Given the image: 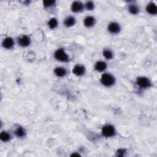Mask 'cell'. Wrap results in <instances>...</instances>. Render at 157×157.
I'll list each match as a JSON object with an SVG mask.
<instances>
[{"mask_svg":"<svg viewBox=\"0 0 157 157\" xmlns=\"http://www.w3.org/2000/svg\"><path fill=\"white\" fill-rule=\"evenodd\" d=\"M15 135L18 137H22L25 135V131L22 127H18L15 132Z\"/></svg>","mask_w":157,"mask_h":157,"instance_id":"obj_19","label":"cell"},{"mask_svg":"<svg viewBox=\"0 0 157 157\" xmlns=\"http://www.w3.org/2000/svg\"><path fill=\"white\" fill-rule=\"evenodd\" d=\"M85 7L88 11H92V10H93L95 8V4L93 1H88L85 3Z\"/></svg>","mask_w":157,"mask_h":157,"instance_id":"obj_20","label":"cell"},{"mask_svg":"<svg viewBox=\"0 0 157 157\" xmlns=\"http://www.w3.org/2000/svg\"><path fill=\"white\" fill-rule=\"evenodd\" d=\"M11 135L6 131H2L0 134V139L3 142H7L11 139Z\"/></svg>","mask_w":157,"mask_h":157,"instance_id":"obj_17","label":"cell"},{"mask_svg":"<svg viewBox=\"0 0 157 157\" xmlns=\"http://www.w3.org/2000/svg\"><path fill=\"white\" fill-rule=\"evenodd\" d=\"M54 57L55 59L62 62H68L69 60L68 55L63 49H59L55 52Z\"/></svg>","mask_w":157,"mask_h":157,"instance_id":"obj_3","label":"cell"},{"mask_svg":"<svg viewBox=\"0 0 157 157\" xmlns=\"http://www.w3.org/2000/svg\"><path fill=\"white\" fill-rule=\"evenodd\" d=\"M85 72V66L79 64L76 65L72 69V73L77 76H82L84 74Z\"/></svg>","mask_w":157,"mask_h":157,"instance_id":"obj_7","label":"cell"},{"mask_svg":"<svg viewBox=\"0 0 157 157\" xmlns=\"http://www.w3.org/2000/svg\"><path fill=\"white\" fill-rule=\"evenodd\" d=\"M107 30L109 32L113 34H116L120 33L121 30V28L120 25L117 22H111L108 25Z\"/></svg>","mask_w":157,"mask_h":157,"instance_id":"obj_5","label":"cell"},{"mask_svg":"<svg viewBox=\"0 0 157 157\" xmlns=\"http://www.w3.org/2000/svg\"><path fill=\"white\" fill-rule=\"evenodd\" d=\"M75 23H76V18L72 16L66 17L64 21V25L66 27L72 26L73 25H75Z\"/></svg>","mask_w":157,"mask_h":157,"instance_id":"obj_15","label":"cell"},{"mask_svg":"<svg viewBox=\"0 0 157 157\" xmlns=\"http://www.w3.org/2000/svg\"><path fill=\"white\" fill-rule=\"evenodd\" d=\"M101 83L106 87H111L115 84V79L110 74L104 73L101 76Z\"/></svg>","mask_w":157,"mask_h":157,"instance_id":"obj_1","label":"cell"},{"mask_svg":"<svg viewBox=\"0 0 157 157\" xmlns=\"http://www.w3.org/2000/svg\"><path fill=\"white\" fill-rule=\"evenodd\" d=\"M103 56L104 57V58H106L107 60H111L114 57L112 52L111 50H109V49L104 50L103 52Z\"/></svg>","mask_w":157,"mask_h":157,"instance_id":"obj_18","label":"cell"},{"mask_svg":"<svg viewBox=\"0 0 157 157\" xmlns=\"http://www.w3.org/2000/svg\"><path fill=\"white\" fill-rule=\"evenodd\" d=\"M136 84L142 88H147L151 87L150 80L145 77H139L136 79Z\"/></svg>","mask_w":157,"mask_h":157,"instance_id":"obj_4","label":"cell"},{"mask_svg":"<svg viewBox=\"0 0 157 157\" xmlns=\"http://www.w3.org/2000/svg\"><path fill=\"white\" fill-rule=\"evenodd\" d=\"M145 9L146 11L150 15H156L157 14V7L153 2H150L147 4Z\"/></svg>","mask_w":157,"mask_h":157,"instance_id":"obj_10","label":"cell"},{"mask_svg":"<svg viewBox=\"0 0 157 157\" xmlns=\"http://www.w3.org/2000/svg\"><path fill=\"white\" fill-rule=\"evenodd\" d=\"M96 23L95 18L93 16H87L85 18L84 20V25L87 28H91Z\"/></svg>","mask_w":157,"mask_h":157,"instance_id":"obj_11","label":"cell"},{"mask_svg":"<svg viewBox=\"0 0 157 157\" xmlns=\"http://www.w3.org/2000/svg\"><path fill=\"white\" fill-rule=\"evenodd\" d=\"M71 156H80V155H79V153H73V154H72V155H71Z\"/></svg>","mask_w":157,"mask_h":157,"instance_id":"obj_22","label":"cell"},{"mask_svg":"<svg viewBox=\"0 0 157 157\" xmlns=\"http://www.w3.org/2000/svg\"><path fill=\"white\" fill-rule=\"evenodd\" d=\"M47 25L50 29H55L58 26V21L57 18H52L49 20Z\"/></svg>","mask_w":157,"mask_h":157,"instance_id":"obj_16","label":"cell"},{"mask_svg":"<svg viewBox=\"0 0 157 157\" xmlns=\"http://www.w3.org/2000/svg\"><path fill=\"white\" fill-rule=\"evenodd\" d=\"M54 73L57 76L59 77H64V76H66L67 71L65 68H64L63 67H57L55 69Z\"/></svg>","mask_w":157,"mask_h":157,"instance_id":"obj_13","label":"cell"},{"mask_svg":"<svg viewBox=\"0 0 157 157\" xmlns=\"http://www.w3.org/2000/svg\"><path fill=\"white\" fill-rule=\"evenodd\" d=\"M84 9V5L80 1H74L71 4V11L74 13L82 12Z\"/></svg>","mask_w":157,"mask_h":157,"instance_id":"obj_8","label":"cell"},{"mask_svg":"<svg viewBox=\"0 0 157 157\" xmlns=\"http://www.w3.org/2000/svg\"><path fill=\"white\" fill-rule=\"evenodd\" d=\"M2 45L4 48L7 49H11L12 48L14 45V39L12 38H11V37H7V38H6L3 40Z\"/></svg>","mask_w":157,"mask_h":157,"instance_id":"obj_9","label":"cell"},{"mask_svg":"<svg viewBox=\"0 0 157 157\" xmlns=\"http://www.w3.org/2000/svg\"><path fill=\"white\" fill-rule=\"evenodd\" d=\"M102 134L106 137H111L115 135L116 131L115 128L111 125H106L104 126L101 131Z\"/></svg>","mask_w":157,"mask_h":157,"instance_id":"obj_2","label":"cell"},{"mask_svg":"<svg viewBox=\"0 0 157 157\" xmlns=\"http://www.w3.org/2000/svg\"><path fill=\"white\" fill-rule=\"evenodd\" d=\"M128 11L130 12V14L133 15H137L140 12V9L137 5L132 4H130L128 6Z\"/></svg>","mask_w":157,"mask_h":157,"instance_id":"obj_14","label":"cell"},{"mask_svg":"<svg viewBox=\"0 0 157 157\" xmlns=\"http://www.w3.org/2000/svg\"><path fill=\"white\" fill-rule=\"evenodd\" d=\"M95 68L98 72H103L107 68V64L104 61H98L95 64Z\"/></svg>","mask_w":157,"mask_h":157,"instance_id":"obj_12","label":"cell"},{"mask_svg":"<svg viewBox=\"0 0 157 157\" xmlns=\"http://www.w3.org/2000/svg\"><path fill=\"white\" fill-rule=\"evenodd\" d=\"M55 1H43V5L45 7H49L55 4Z\"/></svg>","mask_w":157,"mask_h":157,"instance_id":"obj_21","label":"cell"},{"mask_svg":"<svg viewBox=\"0 0 157 157\" xmlns=\"http://www.w3.org/2000/svg\"><path fill=\"white\" fill-rule=\"evenodd\" d=\"M18 44L20 45L21 47H26L29 46L31 44V39L28 36L26 35H23L20 36V38H18Z\"/></svg>","mask_w":157,"mask_h":157,"instance_id":"obj_6","label":"cell"}]
</instances>
